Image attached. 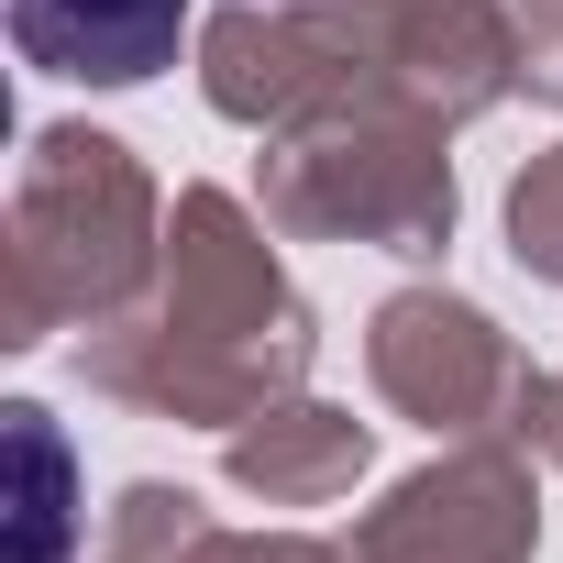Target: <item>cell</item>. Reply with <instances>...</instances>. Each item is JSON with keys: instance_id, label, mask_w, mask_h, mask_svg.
Wrapping results in <instances>:
<instances>
[{"instance_id": "cell-1", "label": "cell", "mask_w": 563, "mask_h": 563, "mask_svg": "<svg viewBox=\"0 0 563 563\" xmlns=\"http://www.w3.org/2000/svg\"><path fill=\"white\" fill-rule=\"evenodd\" d=\"M188 0H12V45L45 78H89V89H133L155 67H177Z\"/></svg>"}]
</instances>
